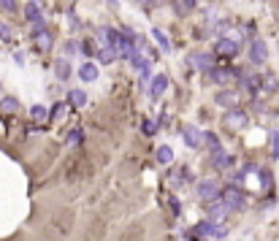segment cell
<instances>
[{
    "label": "cell",
    "instance_id": "obj_34",
    "mask_svg": "<svg viewBox=\"0 0 279 241\" xmlns=\"http://www.w3.org/2000/svg\"><path fill=\"white\" fill-rule=\"evenodd\" d=\"M168 203H171V211H173V214H179V203H176V198H168Z\"/></svg>",
    "mask_w": 279,
    "mask_h": 241
},
{
    "label": "cell",
    "instance_id": "obj_26",
    "mask_svg": "<svg viewBox=\"0 0 279 241\" xmlns=\"http://www.w3.org/2000/svg\"><path fill=\"white\" fill-rule=\"evenodd\" d=\"M141 130H144V136H152L155 130H158V119H144Z\"/></svg>",
    "mask_w": 279,
    "mask_h": 241
},
{
    "label": "cell",
    "instance_id": "obj_12",
    "mask_svg": "<svg viewBox=\"0 0 279 241\" xmlns=\"http://www.w3.org/2000/svg\"><path fill=\"white\" fill-rule=\"evenodd\" d=\"M33 41H36V49H38V51H49V49H52V33H49V30L33 33Z\"/></svg>",
    "mask_w": 279,
    "mask_h": 241
},
{
    "label": "cell",
    "instance_id": "obj_2",
    "mask_svg": "<svg viewBox=\"0 0 279 241\" xmlns=\"http://www.w3.org/2000/svg\"><path fill=\"white\" fill-rule=\"evenodd\" d=\"M269 60V47H266L263 38H252L249 41V62L252 65H263Z\"/></svg>",
    "mask_w": 279,
    "mask_h": 241
},
{
    "label": "cell",
    "instance_id": "obj_8",
    "mask_svg": "<svg viewBox=\"0 0 279 241\" xmlns=\"http://www.w3.org/2000/svg\"><path fill=\"white\" fill-rule=\"evenodd\" d=\"M214 100H217V106H225L230 111V108L239 106V93H236V90H223V93L214 97Z\"/></svg>",
    "mask_w": 279,
    "mask_h": 241
},
{
    "label": "cell",
    "instance_id": "obj_29",
    "mask_svg": "<svg viewBox=\"0 0 279 241\" xmlns=\"http://www.w3.org/2000/svg\"><path fill=\"white\" fill-rule=\"evenodd\" d=\"M79 51V41H65V54H76Z\"/></svg>",
    "mask_w": 279,
    "mask_h": 241
},
{
    "label": "cell",
    "instance_id": "obj_15",
    "mask_svg": "<svg viewBox=\"0 0 279 241\" xmlns=\"http://www.w3.org/2000/svg\"><path fill=\"white\" fill-rule=\"evenodd\" d=\"M55 73H57V79H60V82H65V79L71 76V62H68L65 57H62V60H57L55 62Z\"/></svg>",
    "mask_w": 279,
    "mask_h": 241
},
{
    "label": "cell",
    "instance_id": "obj_19",
    "mask_svg": "<svg viewBox=\"0 0 279 241\" xmlns=\"http://www.w3.org/2000/svg\"><path fill=\"white\" fill-rule=\"evenodd\" d=\"M84 106H87V93L73 90L71 93V108H84Z\"/></svg>",
    "mask_w": 279,
    "mask_h": 241
},
{
    "label": "cell",
    "instance_id": "obj_4",
    "mask_svg": "<svg viewBox=\"0 0 279 241\" xmlns=\"http://www.w3.org/2000/svg\"><path fill=\"white\" fill-rule=\"evenodd\" d=\"M209 79L214 84H233L239 79V71H230V68H212L209 71Z\"/></svg>",
    "mask_w": 279,
    "mask_h": 241
},
{
    "label": "cell",
    "instance_id": "obj_16",
    "mask_svg": "<svg viewBox=\"0 0 279 241\" xmlns=\"http://www.w3.org/2000/svg\"><path fill=\"white\" fill-rule=\"evenodd\" d=\"M79 76H81V82H95L98 79V68L92 65V62H84V65L79 68Z\"/></svg>",
    "mask_w": 279,
    "mask_h": 241
},
{
    "label": "cell",
    "instance_id": "obj_18",
    "mask_svg": "<svg viewBox=\"0 0 279 241\" xmlns=\"http://www.w3.org/2000/svg\"><path fill=\"white\" fill-rule=\"evenodd\" d=\"M214 231H217V225H214V222H198V228H195L193 231V236L198 239V236H214Z\"/></svg>",
    "mask_w": 279,
    "mask_h": 241
},
{
    "label": "cell",
    "instance_id": "obj_31",
    "mask_svg": "<svg viewBox=\"0 0 279 241\" xmlns=\"http://www.w3.org/2000/svg\"><path fill=\"white\" fill-rule=\"evenodd\" d=\"M0 8L3 11H16V3L14 0H0Z\"/></svg>",
    "mask_w": 279,
    "mask_h": 241
},
{
    "label": "cell",
    "instance_id": "obj_35",
    "mask_svg": "<svg viewBox=\"0 0 279 241\" xmlns=\"http://www.w3.org/2000/svg\"><path fill=\"white\" fill-rule=\"evenodd\" d=\"M33 5H38V8H41V5H44V0H33Z\"/></svg>",
    "mask_w": 279,
    "mask_h": 241
},
{
    "label": "cell",
    "instance_id": "obj_32",
    "mask_svg": "<svg viewBox=\"0 0 279 241\" xmlns=\"http://www.w3.org/2000/svg\"><path fill=\"white\" fill-rule=\"evenodd\" d=\"M271 152H274V154H279V130H277L274 136H271Z\"/></svg>",
    "mask_w": 279,
    "mask_h": 241
},
{
    "label": "cell",
    "instance_id": "obj_27",
    "mask_svg": "<svg viewBox=\"0 0 279 241\" xmlns=\"http://www.w3.org/2000/svg\"><path fill=\"white\" fill-rule=\"evenodd\" d=\"M0 108H3V111H16V108H19V103H16L14 97H3V103H0Z\"/></svg>",
    "mask_w": 279,
    "mask_h": 241
},
{
    "label": "cell",
    "instance_id": "obj_21",
    "mask_svg": "<svg viewBox=\"0 0 279 241\" xmlns=\"http://www.w3.org/2000/svg\"><path fill=\"white\" fill-rule=\"evenodd\" d=\"M152 36H155V41L160 44V49H163V51H171V41L166 38V33H163L160 27H155V30H152Z\"/></svg>",
    "mask_w": 279,
    "mask_h": 241
},
{
    "label": "cell",
    "instance_id": "obj_22",
    "mask_svg": "<svg viewBox=\"0 0 279 241\" xmlns=\"http://www.w3.org/2000/svg\"><path fill=\"white\" fill-rule=\"evenodd\" d=\"M30 117H33V119H36V122H38V125H44V122H46V119H49V111H46V108H44V106H33V108H30Z\"/></svg>",
    "mask_w": 279,
    "mask_h": 241
},
{
    "label": "cell",
    "instance_id": "obj_28",
    "mask_svg": "<svg viewBox=\"0 0 279 241\" xmlns=\"http://www.w3.org/2000/svg\"><path fill=\"white\" fill-rule=\"evenodd\" d=\"M65 114H68V106H65V103H57V106L52 108V117H55V119H62Z\"/></svg>",
    "mask_w": 279,
    "mask_h": 241
},
{
    "label": "cell",
    "instance_id": "obj_17",
    "mask_svg": "<svg viewBox=\"0 0 279 241\" xmlns=\"http://www.w3.org/2000/svg\"><path fill=\"white\" fill-rule=\"evenodd\" d=\"M95 54H98V60H101L103 65H109V62H114V60H117V51H114L112 47H106V44H103V47L95 51Z\"/></svg>",
    "mask_w": 279,
    "mask_h": 241
},
{
    "label": "cell",
    "instance_id": "obj_10",
    "mask_svg": "<svg viewBox=\"0 0 279 241\" xmlns=\"http://www.w3.org/2000/svg\"><path fill=\"white\" fill-rule=\"evenodd\" d=\"M230 163H233V157H230V154L225 152L223 146L212 149V165H214V168H228Z\"/></svg>",
    "mask_w": 279,
    "mask_h": 241
},
{
    "label": "cell",
    "instance_id": "obj_23",
    "mask_svg": "<svg viewBox=\"0 0 279 241\" xmlns=\"http://www.w3.org/2000/svg\"><path fill=\"white\" fill-rule=\"evenodd\" d=\"M195 5H198V0H176V11L179 14H190Z\"/></svg>",
    "mask_w": 279,
    "mask_h": 241
},
{
    "label": "cell",
    "instance_id": "obj_25",
    "mask_svg": "<svg viewBox=\"0 0 279 241\" xmlns=\"http://www.w3.org/2000/svg\"><path fill=\"white\" fill-rule=\"evenodd\" d=\"M81 141H84V130H81V128H73L71 133H68V144L76 146V144H81Z\"/></svg>",
    "mask_w": 279,
    "mask_h": 241
},
{
    "label": "cell",
    "instance_id": "obj_5",
    "mask_svg": "<svg viewBox=\"0 0 279 241\" xmlns=\"http://www.w3.org/2000/svg\"><path fill=\"white\" fill-rule=\"evenodd\" d=\"M239 49H241L239 38H220V41L214 44V51H217V54H225V57H236Z\"/></svg>",
    "mask_w": 279,
    "mask_h": 241
},
{
    "label": "cell",
    "instance_id": "obj_13",
    "mask_svg": "<svg viewBox=\"0 0 279 241\" xmlns=\"http://www.w3.org/2000/svg\"><path fill=\"white\" fill-rule=\"evenodd\" d=\"M166 87H168V76H166V73H158V76L152 79V87H149V95H152V97H160L163 93H166Z\"/></svg>",
    "mask_w": 279,
    "mask_h": 241
},
{
    "label": "cell",
    "instance_id": "obj_11",
    "mask_svg": "<svg viewBox=\"0 0 279 241\" xmlns=\"http://www.w3.org/2000/svg\"><path fill=\"white\" fill-rule=\"evenodd\" d=\"M225 214H228V209H225V203H223V200H220V198L209 203V217H212V222H214V225H217V222L223 220Z\"/></svg>",
    "mask_w": 279,
    "mask_h": 241
},
{
    "label": "cell",
    "instance_id": "obj_7",
    "mask_svg": "<svg viewBox=\"0 0 279 241\" xmlns=\"http://www.w3.org/2000/svg\"><path fill=\"white\" fill-rule=\"evenodd\" d=\"M182 139H184V144L193 146V149H198V146L203 144V133L195 128V125H187V128L182 130Z\"/></svg>",
    "mask_w": 279,
    "mask_h": 241
},
{
    "label": "cell",
    "instance_id": "obj_1",
    "mask_svg": "<svg viewBox=\"0 0 279 241\" xmlns=\"http://www.w3.org/2000/svg\"><path fill=\"white\" fill-rule=\"evenodd\" d=\"M220 200H223V203H225V209H236V211H239V209H244V203H247V198H244V193L239 190V187H233V185H230V187H225V190L223 193H220Z\"/></svg>",
    "mask_w": 279,
    "mask_h": 241
},
{
    "label": "cell",
    "instance_id": "obj_6",
    "mask_svg": "<svg viewBox=\"0 0 279 241\" xmlns=\"http://www.w3.org/2000/svg\"><path fill=\"white\" fill-rule=\"evenodd\" d=\"M220 185L217 182H201L198 185V198L203 200V203H212V200H217L220 198Z\"/></svg>",
    "mask_w": 279,
    "mask_h": 241
},
{
    "label": "cell",
    "instance_id": "obj_3",
    "mask_svg": "<svg viewBox=\"0 0 279 241\" xmlns=\"http://www.w3.org/2000/svg\"><path fill=\"white\" fill-rule=\"evenodd\" d=\"M225 128L228 130H241V128H247V122H249V117H247V111H241V108H230L228 114H225Z\"/></svg>",
    "mask_w": 279,
    "mask_h": 241
},
{
    "label": "cell",
    "instance_id": "obj_20",
    "mask_svg": "<svg viewBox=\"0 0 279 241\" xmlns=\"http://www.w3.org/2000/svg\"><path fill=\"white\" fill-rule=\"evenodd\" d=\"M171 160H173V149L171 146H160L158 149V163L160 165H171Z\"/></svg>",
    "mask_w": 279,
    "mask_h": 241
},
{
    "label": "cell",
    "instance_id": "obj_24",
    "mask_svg": "<svg viewBox=\"0 0 279 241\" xmlns=\"http://www.w3.org/2000/svg\"><path fill=\"white\" fill-rule=\"evenodd\" d=\"M25 16L33 22V25H36V22H44V19H41V8H38V5H33V3L25 8Z\"/></svg>",
    "mask_w": 279,
    "mask_h": 241
},
{
    "label": "cell",
    "instance_id": "obj_30",
    "mask_svg": "<svg viewBox=\"0 0 279 241\" xmlns=\"http://www.w3.org/2000/svg\"><path fill=\"white\" fill-rule=\"evenodd\" d=\"M79 49L84 51V54H95V51H92V49H95V47H92V41H81V44H79Z\"/></svg>",
    "mask_w": 279,
    "mask_h": 241
},
{
    "label": "cell",
    "instance_id": "obj_33",
    "mask_svg": "<svg viewBox=\"0 0 279 241\" xmlns=\"http://www.w3.org/2000/svg\"><path fill=\"white\" fill-rule=\"evenodd\" d=\"M0 38H11V27L0 22Z\"/></svg>",
    "mask_w": 279,
    "mask_h": 241
},
{
    "label": "cell",
    "instance_id": "obj_14",
    "mask_svg": "<svg viewBox=\"0 0 279 241\" xmlns=\"http://www.w3.org/2000/svg\"><path fill=\"white\" fill-rule=\"evenodd\" d=\"M260 90H263V93H277L279 90L277 73H263V79H260Z\"/></svg>",
    "mask_w": 279,
    "mask_h": 241
},
{
    "label": "cell",
    "instance_id": "obj_9",
    "mask_svg": "<svg viewBox=\"0 0 279 241\" xmlns=\"http://www.w3.org/2000/svg\"><path fill=\"white\" fill-rule=\"evenodd\" d=\"M187 65H193V68H198V71H203V73H209L212 71V57L209 54H190L187 57Z\"/></svg>",
    "mask_w": 279,
    "mask_h": 241
}]
</instances>
